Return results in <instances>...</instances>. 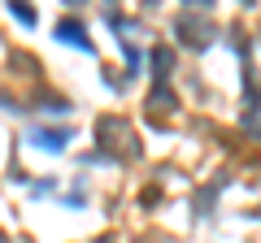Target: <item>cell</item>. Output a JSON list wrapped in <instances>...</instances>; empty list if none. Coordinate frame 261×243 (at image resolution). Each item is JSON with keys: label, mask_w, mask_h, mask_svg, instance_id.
Returning <instances> with one entry per match:
<instances>
[{"label": "cell", "mask_w": 261, "mask_h": 243, "mask_svg": "<svg viewBox=\"0 0 261 243\" xmlns=\"http://www.w3.org/2000/svg\"><path fill=\"white\" fill-rule=\"evenodd\" d=\"M31 139H35L39 148L57 152V148H65V143H70V126H53V131H48V126H39V131L31 135Z\"/></svg>", "instance_id": "obj_2"}, {"label": "cell", "mask_w": 261, "mask_h": 243, "mask_svg": "<svg viewBox=\"0 0 261 243\" xmlns=\"http://www.w3.org/2000/svg\"><path fill=\"white\" fill-rule=\"evenodd\" d=\"M170 66H174V52H170V48H157V52H152V74H157V83L170 78Z\"/></svg>", "instance_id": "obj_4"}, {"label": "cell", "mask_w": 261, "mask_h": 243, "mask_svg": "<svg viewBox=\"0 0 261 243\" xmlns=\"http://www.w3.org/2000/svg\"><path fill=\"white\" fill-rule=\"evenodd\" d=\"M13 18H18V22H27V26H35V13H31L27 5H13Z\"/></svg>", "instance_id": "obj_5"}, {"label": "cell", "mask_w": 261, "mask_h": 243, "mask_svg": "<svg viewBox=\"0 0 261 243\" xmlns=\"http://www.w3.org/2000/svg\"><path fill=\"white\" fill-rule=\"evenodd\" d=\"M174 31L183 35V44H187V48H205L209 39H214V26H209V22H200L196 13H178Z\"/></svg>", "instance_id": "obj_1"}, {"label": "cell", "mask_w": 261, "mask_h": 243, "mask_svg": "<svg viewBox=\"0 0 261 243\" xmlns=\"http://www.w3.org/2000/svg\"><path fill=\"white\" fill-rule=\"evenodd\" d=\"M57 39H65V44H74L79 52H92V39H87V31L79 26V22H70V18H65L61 26H57Z\"/></svg>", "instance_id": "obj_3"}]
</instances>
